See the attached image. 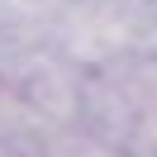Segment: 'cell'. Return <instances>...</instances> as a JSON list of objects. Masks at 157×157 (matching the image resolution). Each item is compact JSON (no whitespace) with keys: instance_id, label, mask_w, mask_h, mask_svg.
<instances>
[{"instance_id":"obj_1","label":"cell","mask_w":157,"mask_h":157,"mask_svg":"<svg viewBox=\"0 0 157 157\" xmlns=\"http://www.w3.org/2000/svg\"><path fill=\"white\" fill-rule=\"evenodd\" d=\"M81 128L128 157H157V48H138L100 71H86Z\"/></svg>"},{"instance_id":"obj_2","label":"cell","mask_w":157,"mask_h":157,"mask_svg":"<svg viewBox=\"0 0 157 157\" xmlns=\"http://www.w3.org/2000/svg\"><path fill=\"white\" fill-rule=\"evenodd\" d=\"M38 157H128L124 147L105 143V138H95L90 128H67V133H52L38 143Z\"/></svg>"}]
</instances>
